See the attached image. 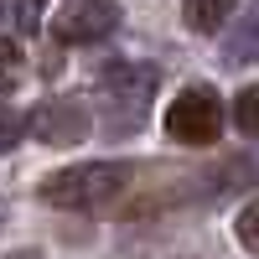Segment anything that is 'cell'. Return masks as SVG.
Instances as JSON below:
<instances>
[{"mask_svg":"<svg viewBox=\"0 0 259 259\" xmlns=\"http://www.w3.org/2000/svg\"><path fill=\"white\" fill-rule=\"evenodd\" d=\"M124 187H130V166L89 161V166H68L57 177H47L41 182V202L68 207V212H94V207H109Z\"/></svg>","mask_w":259,"mask_h":259,"instance_id":"obj_1","label":"cell"},{"mask_svg":"<svg viewBox=\"0 0 259 259\" xmlns=\"http://www.w3.org/2000/svg\"><path fill=\"white\" fill-rule=\"evenodd\" d=\"M156 89H161V68L156 62H109L104 78H99V94L114 104L119 124H130V130L145 119V104L156 99Z\"/></svg>","mask_w":259,"mask_h":259,"instance_id":"obj_2","label":"cell"},{"mask_svg":"<svg viewBox=\"0 0 259 259\" xmlns=\"http://www.w3.org/2000/svg\"><path fill=\"white\" fill-rule=\"evenodd\" d=\"M166 135L182 145H212L223 135V104L212 89H182L166 104Z\"/></svg>","mask_w":259,"mask_h":259,"instance_id":"obj_3","label":"cell"},{"mask_svg":"<svg viewBox=\"0 0 259 259\" xmlns=\"http://www.w3.org/2000/svg\"><path fill=\"white\" fill-rule=\"evenodd\" d=\"M114 26H119L114 0H62V11L52 16V36L57 41H99Z\"/></svg>","mask_w":259,"mask_h":259,"instance_id":"obj_4","label":"cell"},{"mask_svg":"<svg viewBox=\"0 0 259 259\" xmlns=\"http://www.w3.org/2000/svg\"><path fill=\"white\" fill-rule=\"evenodd\" d=\"M89 109H83L78 99H52V104H41L31 130H36V140L41 145H78L83 135H89Z\"/></svg>","mask_w":259,"mask_h":259,"instance_id":"obj_5","label":"cell"},{"mask_svg":"<svg viewBox=\"0 0 259 259\" xmlns=\"http://www.w3.org/2000/svg\"><path fill=\"white\" fill-rule=\"evenodd\" d=\"M223 62H228V68H239V62H259V6L239 21V31L223 41Z\"/></svg>","mask_w":259,"mask_h":259,"instance_id":"obj_6","label":"cell"},{"mask_svg":"<svg viewBox=\"0 0 259 259\" xmlns=\"http://www.w3.org/2000/svg\"><path fill=\"white\" fill-rule=\"evenodd\" d=\"M233 6H239V0H187V26L192 31H218L233 16Z\"/></svg>","mask_w":259,"mask_h":259,"instance_id":"obj_7","label":"cell"},{"mask_svg":"<svg viewBox=\"0 0 259 259\" xmlns=\"http://www.w3.org/2000/svg\"><path fill=\"white\" fill-rule=\"evenodd\" d=\"M233 124H239L244 140H259V83L239 89V99H233Z\"/></svg>","mask_w":259,"mask_h":259,"instance_id":"obj_8","label":"cell"},{"mask_svg":"<svg viewBox=\"0 0 259 259\" xmlns=\"http://www.w3.org/2000/svg\"><path fill=\"white\" fill-rule=\"evenodd\" d=\"M21 62H26V57H21V47H16L11 36H0V94H11L16 83H21V73H26Z\"/></svg>","mask_w":259,"mask_h":259,"instance_id":"obj_9","label":"cell"},{"mask_svg":"<svg viewBox=\"0 0 259 259\" xmlns=\"http://www.w3.org/2000/svg\"><path fill=\"white\" fill-rule=\"evenodd\" d=\"M239 244H244L249 254H259V202H249V207L239 212Z\"/></svg>","mask_w":259,"mask_h":259,"instance_id":"obj_10","label":"cell"},{"mask_svg":"<svg viewBox=\"0 0 259 259\" xmlns=\"http://www.w3.org/2000/svg\"><path fill=\"white\" fill-rule=\"evenodd\" d=\"M21 130H26V119H21L11 104H0V150H11V145L21 140Z\"/></svg>","mask_w":259,"mask_h":259,"instance_id":"obj_11","label":"cell"},{"mask_svg":"<svg viewBox=\"0 0 259 259\" xmlns=\"http://www.w3.org/2000/svg\"><path fill=\"white\" fill-rule=\"evenodd\" d=\"M16 21L21 31H41V0H16Z\"/></svg>","mask_w":259,"mask_h":259,"instance_id":"obj_12","label":"cell"},{"mask_svg":"<svg viewBox=\"0 0 259 259\" xmlns=\"http://www.w3.org/2000/svg\"><path fill=\"white\" fill-rule=\"evenodd\" d=\"M228 182H259V156H244L228 166Z\"/></svg>","mask_w":259,"mask_h":259,"instance_id":"obj_13","label":"cell"}]
</instances>
